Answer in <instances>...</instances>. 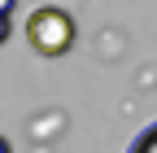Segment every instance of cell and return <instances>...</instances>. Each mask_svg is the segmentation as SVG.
Wrapping results in <instances>:
<instances>
[{
  "label": "cell",
  "instance_id": "3957f363",
  "mask_svg": "<svg viewBox=\"0 0 157 153\" xmlns=\"http://www.w3.org/2000/svg\"><path fill=\"white\" fill-rule=\"evenodd\" d=\"M9 31H13V22H9V18H5V13H0V44H5V40H9Z\"/></svg>",
  "mask_w": 157,
  "mask_h": 153
},
{
  "label": "cell",
  "instance_id": "277c9868",
  "mask_svg": "<svg viewBox=\"0 0 157 153\" xmlns=\"http://www.w3.org/2000/svg\"><path fill=\"white\" fill-rule=\"evenodd\" d=\"M13 9H17V0H0V13L5 18H13Z\"/></svg>",
  "mask_w": 157,
  "mask_h": 153
},
{
  "label": "cell",
  "instance_id": "5b68a950",
  "mask_svg": "<svg viewBox=\"0 0 157 153\" xmlns=\"http://www.w3.org/2000/svg\"><path fill=\"white\" fill-rule=\"evenodd\" d=\"M0 153H13V144H9V140H5V136H0Z\"/></svg>",
  "mask_w": 157,
  "mask_h": 153
},
{
  "label": "cell",
  "instance_id": "7a4b0ae2",
  "mask_svg": "<svg viewBox=\"0 0 157 153\" xmlns=\"http://www.w3.org/2000/svg\"><path fill=\"white\" fill-rule=\"evenodd\" d=\"M131 153H157V123H153L148 131H140V136H135Z\"/></svg>",
  "mask_w": 157,
  "mask_h": 153
},
{
  "label": "cell",
  "instance_id": "6da1fadb",
  "mask_svg": "<svg viewBox=\"0 0 157 153\" xmlns=\"http://www.w3.org/2000/svg\"><path fill=\"white\" fill-rule=\"evenodd\" d=\"M26 44L39 53V57H66L78 40V26H74V18L61 9V5H39L31 9L26 18Z\"/></svg>",
  "mask_w": 157,
  "mask_h": 153
}]
</instances>
